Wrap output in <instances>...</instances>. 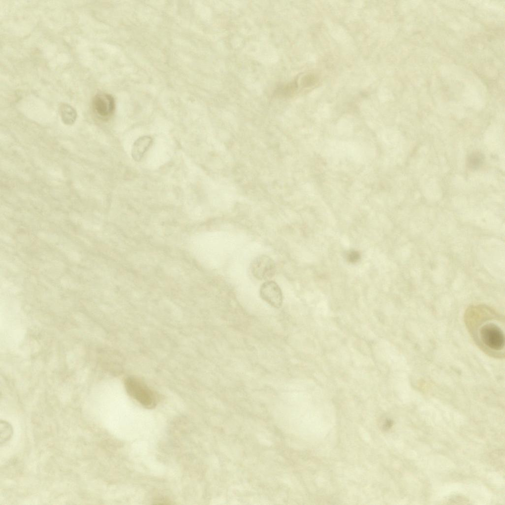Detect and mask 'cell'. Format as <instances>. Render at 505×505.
Listing matches in <instances>:
<instances>
[{
    "label": "cell",
    "mask_w": 505,
    "mask_h": 505,
    "mask_svg": "<svg viewBox=\"0 0 505 505\" xmlns=\"http://www.w3.org/2000/svg\"><path fill=\"white\" fill-rule=\"evenodd\" d=\"M124 386L128 394L143 407L151 409L156 406L157 398L155 394L139 378L127 377L124 381Z\"/></svg>",
    "instance_id": "6da1fadb"
},
{
    "label": "cell",
    "mask_w": 505,
    "mask_h": 505,
    "mask_svg": "<svg viewBox=\"0 0 505 505\" xmlns=\"http://www.w3.org/2000/svg\"><path fill=\"white\" fill-rule=\"evenodd\" d=\"M252 275L259 280H270L275 274L276 265L274 260L266 255L255 257L250 265Z\"/></svg>",
    "instance_id": "7a4b0ae2"
},
{
    "label": "cell",
    "mask_w": 505,
    "mask_h": 505,
    "mask_svg": "<svg viewBox=\"0 0 505 505\" xmlns=\"http://www.w3.org/2000/svg\"><path fill=\"white\" fill-rule=\"evenodd\" d=\"M483 343L490 349L500 350L504 347L505 338L501 329L493 323L483 325L480 331Z\"/></svg>",
    "instance_id": "3957f363"
},
{
    "label": "cell",
    "mask_w": 505,
    "mask_h": 505,
    "mask_svg": "<svg viewBox=\"0 0 505 505\" xmlns=\"http://www.w3.org/2000/svg\"><path fill=\"white\" fill-rule=\"evenodd\" d=\"M120 356L108 349H99L96 352V361L102 369L114 375L121 372Z\"/></svg>",
    "instance_id": "277c9868"
},
{
    "label": "cell",
    "mask_w": 505,
    "mask_h": 505,
    "mask_svg": "<svg viewBox=\"0 0 505 505\" xmlns=\"http://www.w3.org/2000/svg\"><path fill=\"white\" fill-rule=\"evenodd\" d=\"M92 107L94 112L100 118L103 120L107 119L112 115L114 111V99L107 93L97 94L93 99Z\"/></svg>",
    "instance_id": "5b68a950"
},
{
    "label": "cell",
    "mask_w": 505,
    "mask_h": 505,
    "mask_svg": "<svg viewBox=\"0 0 505 505\" xmlns=\"http://www.w3.org/2000/svg\"><path fill=\"white\" fill-rule=\"evenodd\" d=\"M261 298L274 308H280L283 303V296L280 287L275 282L266 281L260 288Z\"/></svg>",
    "instance_id": "8992f818"
},
{
    "label": "cell",
    "mask_w": 505,
    "mask_h": 505,
    "mask_svg": "<svg viewBox=\"0 0 505 505\" xmlns=\"http://www.w3.org/2000/svg\"><path fill=\"white\" fill-rule=\"evenodd\" d=\"M152 140L149 136H143L134 144L132 155L134 160H140L152 144Z\"/></svg>",
    "instance_id": "52a82bcc"
},
{
    "label": "cell",
    "mask_w": 505,
    "mask_h": 505,
    "mask_svg": "<svg viewBox=\"0 0 505 505\" xmlns=\"http://www.w3.org/2000/svg\"><path fill=\"white\" fill-rule=\"evenodd\" d=\"M484 160L485 156L482 152L478 151L472 152L467 158V166L470 169L477 170L483 165Z\"/></svg>",
    "instance_id": "ba28073f"
},
{
    "label": "cell",
    "mask_w": 505,
    "mask_h": 505,
    "mask_svg": "<svg viewBox=\"0 0 505 505\" xmlns=\"http://www.w3.org/2000/svg\"><path fill=\"white\" fill-rule=\"evenodd\" d=\"M13 433L12 426L7 422L0 421V442L1 445L8 441L11 437Z\"/></svg>",
    "instance_id": "9c48e42d"
},
{
    "label": "cell",
    "mask_w": 505,
    "mask_h": 505,
    "mask_svg": "<svg viewBox=\"0 0 505 505\" xmlns=\"http://www.w3.org/2000/svg\"><path fill=\"white\" fill-rule=\"evenodd\" d=\"M61 111L64 119L70 121L74 119L75 111L70 106L63 105L61 108Z\"/></svg>",
    "instance_id": "30bf717a"
},
{
    "label": "cell",
    "mask_w": 505,
    "mask_h": 505,
    "mask_svg": "<svg viewBox=\"0 0 505 505\" xmlns=\"http://www.w3.org/2000/svg\"><path fill=\"white\" fill-rule=\"evenodd\" d=\"M316 82V77L312 74L305 75L301 80V84L304 87L313 86Z\"/></svg>",
    "instance_id": "8fae6325"
},
{
    "label": "cell",
    "mask_w": 505,
    "mask_h": 505,
    "mask_svg": "<svg viewBox=\"0 0 505 505\" xmlns=\"http://www.w3.org/2000/svg\"><path fill=\"white\" fill-rule=\"evenodd\" d=\"M154 502H155V503H154V504H158V505H159V504L160 505V504H162V505H168V504H171L167 500H166L165 499H159L156 500Z\"/></svg>",
    "instance_id": "7c38bea8"
}]
</instances>
